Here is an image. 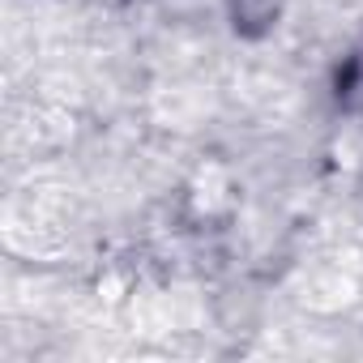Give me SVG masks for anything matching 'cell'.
<instances>
[{
    "mask_svg": "<svg viewBox=\"0 0 363 363\" xmlns=\"http://www.w3.org/2000/svg\"><path fill=\"white\" fill-rule=\"evenodd\" d=\"M227 9H231V22L240 35H265L278 26L286 0H227Z\"/></svg>",
    "mask_w": 363,
    "mask_h": 363,
    "instance_id": "1",
    "label": "cell"
}]
</instances>
